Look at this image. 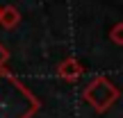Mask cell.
Listing matches in <instances>:
<instances>
[{
  "label": "cell",
  "mask_w": 123,
  "mask_h": 118,
  "mask_svg": "<svg viewBox=\"0 0 123 118\" xmlns=\"http://www.w3.org/2000/svg\"><path fill=\"white\" fill-rule=\"evenodd\" d=\"M0 21H2L5 25H9V27H12L14 23L18 21V14L14 11V9H5V11H0Z\"/></svg>",
  "instance_id": "obj_1"
}]
</instances>
